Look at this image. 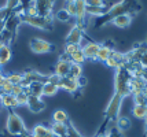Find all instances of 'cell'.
<instances>
[{"mask_svg": "<svg viewBox=\"0 0 147 137\" xmlns=\"http://www.w3.org/2000/svg\"><path fill=\"white\" fill-rule=\"evenodd\" d=\"M139 10H140V4H139L138 0H121V1L109 7L107 13L103 17H100L102 22H99L98 25H105L107 22H111L113 18L121 15V14H134L138 13Z\"/></svg>", "mask_w": 147, "mask_h": 137, "instance_id": "obj_1", "label": "cell"}, {"mask_svg": "<svg viewBox=\"0 0 147 137\" xmlns=\"http://www.w3.org/2000/svg\"><path fill=\"white\" fill-rule=\"evenodd\" d=\"M131 80L132 74L125 66L117 69L114 77V93L120 95L124 99L131 96Z\"/></svg>", "mask_w": 147, "mask_h": 137, "instance_id": "obj_2", "label": "cell"}, {"mask_svg": "<svg viewBox=\"0 0 147 137\" xmlns=\"http://www.w3.org/2000/svg\"><path fill=\"white\" fill-rule=\"evenodd\" d=\"M6 130H7V133H10V134L14 137L26 134V133L29 132L28 128H26L25 122H24V119L19 117L17 112H14V111H11V112L8 114V117H7Z\"/></svg>", "mask_w": 147, "mask_h": 137, "instance_id": "obj_3", "label": "cell"}, {"mask_svg": "<svg viewBox=\"0 0 147 137\" xmlns=\"http://www.w3.org/2000/svg\"><path fill=\"white\" fill-rule=\"evenodd\" d=\"M18 18L21 22H25V23L33 27H37V29H43V30H51L52 29L51 17H41V15L29 17L26 14H22V15H18Z\"/></svg>", "mask_w": 147, "mask_h": 137, "instance_id": "obj_4", "label": "cell"}, {"mask_svg": "<svg viewBox=\"0 0 147 137\" xmlns=\"http://www.w3.org/2000/svg\"><path fill=\"white\" fill-rule=\"evenodd\" d=\"M122 100L124 98H121L120 95L114 93L113 98L110 99L109 104H107V108L105 111V119L106 121H115L118 118V114H120V110H121L122 106Z\"/></svg>", "mask_w": 147, "mask_h": 137, "instance_id": "obj_5", "label": "cell"}, {"mask_svg": "<svg viewBox=\"0 0 147 137\" xmlns=\"http://www.w3.org/2000/svg\"><path fill=\"white\" fill-rule=\"evenodd\" d=\"M29 48L34 53H48V52H51L55 47L52 45L50 41H47V40L37 39L36 37V39H32L29 41Z\"/></svg>", "mask_w": 147, "mask_h": 137, "instance_id": "obj_6", "label": "cell"}, {"mask_svg": "<svg viewBox=\"0 0 147 137\" xmlns=\"http://www.w3.org/2000/svg\"><path fill=\"white\" fill-rule=\"evenodd\" d=\"M84 39V30L78 25H73L69 34L65 37V44H77L81 47V41Z\"/></svg>", "mask_w": 147, "mask_h": 137, "instance_id": "obj_7", "label": "cell"}, {"mask_svg": "<svg viewBox=\"0 0 147 137\" xmlns=\"http://www.w3.org/2000/svg\"><path fill=\"white\" fill-rule=\"evenodd\" d=\"M58 86H59V89H63V91L69 92V93H74V92L78 91V88H80L81 85H80V81H78V80L71 78L69 76H66V77H61V78H59Z\"/></svg>", "mask_w": 147, "mask_h": 137, "instance_id": "obj_8", "label": "cell"}, {"mask_svg": "<svg viewBox=\"0 0 147 137\" xmlns=\"http://www.w3.org/2000/svg\"><path fill=\"white\" fill-rule=\"evenodd\" d=\"M33 3L37 10V15L51 17L52 8H54V0H33Z\"/></svg>", "mask_w": 147, "mask_h": 137, "instance_id": "obj_9", "label": "cell"}, {"mask_svg": "<svg viewBox=\"0 0 147 137\" xmlns=\"http://www.w3.org/2000/svg\"><path fill=\"white\" fill-rule=\"evenodd\" d=\"M71 62L67 56H62V58L58 60V63L54 67V74H57L58 77H66L69 74V70H70Z\"/></svg>", "mask_w": 147, "mask_h": 137, "instance_id": "obj_10", "label": "cell"}, {"mask_svg": "<svg viewBox=\"0 0 147 137\" xmlns=\"http://www.w3.org/2000/svg\"><path fill=\"white\" fill-rule=\"evenodd\" d=\"M26 107L32 111V112L38 114V112H41V111L45 108V103L43 102V99L41 98H38V96H33V95H29Z\"/></svg>", "mask_w": 147, "mask_h": 137, "instance_id": "obj_11", "label": "cell"}, {"mask_svg": "<svg viewBox=\"0 0 147 137\" xmlns=\"http://www.w3.org/2000/svg\"><path fill=\"white\" fill-rule=\"evenodd\" d=\"M99 48H100V44L94 43V41H88L87 44H84L81 47L85 59H91V60H96V55H98Z\"/></svg>", "mask_w": 147, "mask_h": 137, "instance_id": "obj_12", "label": "cell"}, {"mask_svg": "<svg viewBox=\"0 0 147 137\" xmlns=\"http://www.w3.org/2000/svg\"><path fill=\"white\" fill-rule=\"evenodd\" d=\"M0 104L6 108L14 110L18 107V102H17V98L11 93H0Z\"/></svg>", "mask_w": 147, "mask_h": 137, "instance_id": "obj_13", "label": "cell"}, {"mask_svg": "<svg viewBox=\"0 0 147 137\" xmlns=\"http://www.w3.org/2000/svg\"><path fill=\"white\" fill-rule=\"evenodd\" d=\"M132 22V14H121L118 17H115L111 19V23L117 27H121V29H125L128 27Z\"/></svg>", "mask_w": 147, "mask_h": 137, "instance_id": "obj_14", "label": "cell"}, {"mask_svg": "<svg viewBox=\"0 0 147 137\" xmlns=\"http://www.w3.org/2000/svg\"><path fill=\"white\" fill-rule=\"evenodd\" d=\"M32 137H55L51 132V128H47L44 125H36L30 132Z\"/></svg>", "mask_w": 147, "mask_h": 137, "instance_id": "obj_15", "label": "cell"}, {"mask_svg": "<svg viewBox=\"0 0 147 137\" xmlns=\"http://www.w3.org/2000/svg\"><path fill=\"white\" fill-rule=\"evenodd\" d=\"M114 52V49H113V47L109 45L107 43L106 44H100V48H99V51H98V55H96V60H100V62H106L107 59L113 55Z\"/></svg>", "mask_w": 147, "mask_h": 137, "instance_id": "obj_16", "label": "cell"}, {"mask_svg": "<svg viewBox=\"0 0 147 137\" xmlns=\"http://www.w3.org/2000/svg\"><path fill=\"white\" fill-rule=\"evenodd\" d=\"M13 58V51L8 44H3L0 47V66H4Z\"/></svg>", "mask_w": 147, "mask_h": 137, "instance_id": "obj_17", "label": "cell"}, {"mask_svg": "<svg viewBox=\"0 0 147 137\" xmlns=\"http://www.w3.org/2000/svg\"><path fill=\"white\" fill-rule=\"evenodd\" d=\"M43 84L44 82H32L25 88V92L28 95H33V96H43Z\"/></svg>", "mask_w": 147, "mask_h": 137, "instance_id": "obj_18", "label": "cell"}, {"mask_svg": "<svg viewBox=\"0 0 147 137\" xmlns=\"http://www.w3.org/2000/svg\"><path fill=\"white\" fill-rule=\"evenodd\" d=\"M59 91V86L57 84H52L50 81H45L43 84V96H47V98H52L55 96Z\"/></svg>", "mask_w": 147, "mask_h": 137, "instance_id": "obj_19", "label": "cell"}, {"mask_svg": "<svg viewBox=\"0 0 147 137\" xmlns=\"http://www.w3.org/2000/svg\"><path fill=\"white\" fill-rule=\"evenodd\" d=\"M51 132L54 133L55 137H66V132H67V124H57L52 122L51 125Z\"/></svg>", "mask_w": 147, "mask_h": 137, "instance_id": "obj_20", "label": "cell"}, {"mask_svg": "<svg viewBox=\"0 0 147 137\" xmlns=\"http://www.w3.org/2000/svg\"><path fill=\"white\" fill-rule=\"evenodd\" d=\"M52 122H57V124H67L69 122V115L65 110H57L54 111L52 114Z\"/></svg>", "mask_w": 147, "mask_h": 137, "instance_id": "obj_21", "label": "cell"}, {"mask_svg": "<svg viewBox=\"0 0 147 137\" xmlns=\"http://www.w3.org/2000/svg\"><path fill=\"white\" fill-rule=\"evenodd\" d=\"M132 115L138 119H147V106L134 104L132 107Z\"/></svg>", "mask_w": 147, "mask_h": 137, "instance_id": "obj_22", "label": "cell"}, {"mask_svg": "<svg viewBox=\"0 0 147 137\" xmlns=\"http://www.w3.org/2000/svg\"><path fill=\"white\" fill-rule=\"evenodd\" d=\"M69 77L71 78H76V80H80L83 77V67L81 65H76V63H71L70 66V70H69Z\"/></svg>", "mask_w": 147, "mask_h": 137, "instance_id": "obj_23", "label": "cell"}, {"mask_svg": "<svg viewBox=\"0 0 147 137\" xmlns=\"http://www.w3.org/2000/svg\"><path fill=\"white\" fill-rule=\"evenodd\" d=\"M69 59H70L71 63H76V65H83L84 62L87 60L85 56H84V52H83V49H81V48H80V49H77L71 56H69Z\"/></svg>", "mask_w": 147, "mask_h": 137, "instance_id": "obj_24", "label": "cell"}, {"mask_svg": "<svg viewBox=\"0 0 147 137\" xmlns=\"http://www.w3.org/2000/svg\"><path fill=\"white\" fill-rule=\"evenodd\" d=\"M115 126L121 132H124L131 128V121H129V118H127V117H118L115 119Z\"/></svg>", "mask_w": 147, "mask_h": 137, "instance_id": "obj_25", "label": "cell"}, {"mask_svg": "<svg viewBox=\"0 0 147 137\" xmlns=\"http://www.w3.org/2000/svg\"><path fill=\"white\" fill-rule=\"evenodd\" d=\"M6 80L13 85H21L22 81H24V73H13L10 76H6Z\"/></svg>", "mask_w": 147, "mask_h": 137, "instance_id": "obj_26", "label": "cell"}, {"mask_svg": "<svg viewBox=\"0 0 147 137\" xmlns=\"http://www.w3.org/2000/svg\"><path fill=\"white\" fill-rule=\"evenodd\" d=\"M55 18L59 19V21H62V22H69V21L71 19V15L66 11V8H61V10H58L57 11Z\"/></svg>", "mask_w": 147, "mask_h": 137, "instance_id": "obj_27", "label": "cell"}, {"mask_svg": "<svg viewBox=\"0 0 147 137\" xmlns=\"http://www.w3.org/2000/svg\"><path fill=\"white\" fill-rule=\"evenodd\" d=\"M106 137H124V133L115 125H113L106 130Z\"/></svg>", "mask_w": 147, "mask_h": 137, "instance_id": "obj_28", "label": "cell"}, {"mask_svg": "<svg viewBox=\"0 0 147 137\" xmlns=\"http://www.w3.org/2000/svg\"><path fill=\"white\" fill-rule=\"evenodd\" d=\"M66 137H83V134L74 128V125L70 121L67 122V132H66Z\"/></svg>", "mask_w": 147, "mask_h": 137, "instance_id": "obj_29", "label": "cell"}, {"mask_svg": "<svg viewBox=\"0 0 147 137\" xmlns=\"http://www.w3.org/2000/svg\"><path fill=\"white\" fill-rule=\"evenodd\" d=\"M81 47L80 45H77V44H65V49H63V52H65V56H71L73 53L76 52L77 49H80Z\"/></svg>", "mask_w": 147, "mask_h": 137, "instance_id": "obj_30", "label": "cell"}, {"mask_svg": "<svg viewBox=\"0 0 147 137\" xmlns=\"http://www.w3.org/2000/svg\"><path fill=\"white\" fill-rule=\"evenodd\" d=\"M134 96V103L135 104H140V106H147V98L143 95V93H135L132 95Z\"/></svg>", "mask_w": 147, "mask_h": 137, "instance_id": "obj_31", "label": "cell"}, {"mask_svg": "<svg viewBox=\"0 0 147 137\" xmlns=\"http://www.w3.org/2000/svg\"><path fill=\"white\" fill-rule=\"evenodd\" d=\"M138 65L142 66V67H147V44H144V48L140 53V58H139V62Z\"/></svg>", "mask_w": 147, "mask_h": 137, "instance_id": "obj_32", "label": "cell"}, {"mask_svg": "<svg viewBox=\"0 0 147 137\" xmlns=\"http://www.w3.org/2000/svg\"><path fill=\"white\" fill-rule=\"evenodd\" d=\"M87 6H92V7H107L105 0H84Z\"/></svg>", "mask_w": 147, "mask_h": 137, "instance_id": "obj_33", "label": "cell"}, {"mask_svg": "<svg viewBox=\"0 0 147 137\" xmlns=\"http://www.w3.org/2000/svg\"><path fill=\"white\" fill-rule=\"evenodd\" d=\"M15 98H17L18 106H26V104H28V98H29V95H28L26 92H22L21 95L15 96Z\"/></svg>", "mask_w": 147, "mask_h": 137, "instance_id": "obj_34", "label": "cell"}, {"mask_svg": "<svg viewBox=\"0 0 147 137\" xmlns=\"http://www.w3.org/2000/svg\"><path fill=\"white\" fill-rule=\"evenodd\" d=\"M105 63H106V65L109 66V67H111V69H114V70H117V69H120V65H118V63H117V62H115V60H114L113 58H111V56H110V58L107 59V60H106Z\"/></svg>", "mask_w": 147, "mask_h": 137, "instance_id": "obj_35", "label": "cell"}, {"mask_svg": "<svg viewBox=\"0 0 147 137\" xmlns=\"http://www.w3.org/2000/svg\"><path fill=\"white\" fill-rule=\"evenodd\" d=\"M22 92H25V88H24L22 85H14L11 95H14V96H18V95H21Z\"/></svg>", "mask_w": 147, "mask_h": 137, "instance_id": "obj_36", "label": "cell"}, {"mask_svg": "<svg viewBox=\"0 0 147 137\" xmlns=\"http://www.w3.org/2000/svg\"><path fill=\"white\" fill-rule=\"evenodd\" d=\"M142 93H143V95H144V96L147 98V84L144 85V88H143V91H142Z\"/></svg>", "mask_w": 147, "mask_h": 137, "instance_id": "obj_37", "label": "cell"}, {"mask_svg": "<svg viewBox=\"0 0 147 137\" xmlns=\"http://www.w3.org/2000/svg\"><path fill=\"white\" fill-rule=\"evenodd\" d=\"M95 137H106V132H105V133H99V134H96Z\"/></svg>", "mask_w": 147, "mask_h": 137, "instance_id": "obj_38", "label": "cell"}, {"mask_svg": "<svg viewBox=\"0 0 147 137\" xmlns=\"http://www.w3.org/2000/svg\"><path fill=\"white\" fill-rule=\"evenodd\" d=\"M1 45H3V43H1V41H0V47H1Z\"/></svg>", "mask_w": 147, "mask_h": 137, "instance_id": "obj_39", "label": "cell"}]
</instances>
